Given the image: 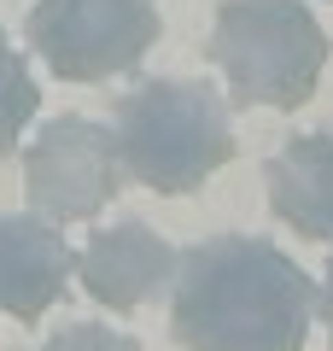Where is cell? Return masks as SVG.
I'll return each mask as SVG.
<instances>
[{
	"mask_svg": "<svg viewBox=\"0 0 333 351\" xmlns=\"http://www.w3.org/2000/svg\"><path fill=\"white\" fill-rule=\"evenodd\" d=\"M129 170L117 135L94 117H53L24 152V193L29 211L47 223H82V217L106 211L123 193Z\"/></svg>",
	"mask_w": 333,
	"mask_h": 351,
	"instance_id": "5b68a950",
	"label": "cell"
},
{
	"mask_svg": "<svg viewBox=\"0 0 333 351\" xmlns=\"http://www.w3.org/2000/svg\"><path fill=\"white\" fill-rule=\"evenodd\" d=\"M316 311H321V322H328V339H333V258H328V281L316 287Z\"/></svg>",
	"mask_w": 333,
	"mask_h": 351,
	"instance_id": "8fae6325",
	"label": "cell"
},
{
	"mask_svg": "<svg viewBox=\"0 0 333 351\" xmlns=\"http://www.w3.org/2000/svg\"><path fill=\"white\" fill-rule=\"evenodd\" d=\"M263 188L281 223L304 240H333V129L298 135L263 164Z\"/></svg>",
	"mask_w": 333,
	"mask_h": 351,
	"instance_id": "ba28073f",
	"label": "cell"
},
{
	"mask_svg": "<svg viewBox=\"0 0 333 351\" xmlns=\"http://www.w3.org/2000/svg\"><path fill=\"white\" fill-rule=\"evenodd\" d=\"M117 152L135 182L152 193H199L234 158V117L199 76H152L111 106Z\"/></svg>",
	"mask_w": 333,
	"mask_h": 351,
	"instance_id": "7a4b0ae2",
	"label": "cell"
},
{
	"mask_svg": "<svg viewBox=\"0 0 333 351\" xmlns=\"http://www.w3.org/2000/svg\"><path fill=\"white\" fill-rule=\"evenodd\" d=\"M175 258L182 252L147 223H106L82 252H76V269H82V287L94 293V304L106 311H140L147 299H158L175 276Z\"/></svg>",
	"mask_w": 333,
	"mask_h": 351,
	"instance_id": "8992f818",
	"label": "cell"
},
{
	"mask_svg": "<svg viewBox=\"0 0 333 351\" xmlns=\"http://www.w3.org/2000/svg\"><path fill=\"white\" fill-rule=\"evenodd\" d=\"M29 351H140L135 334H117L106 322H64L47 346H29Z\"/></svg>",
	"mask_w": 333,
	"mask_h": 351,
	"instance_id": "30bf717a",
	"label": "cell"
},
{
	"mask_svg": "<svg viewBox=\"0 0 333 351\" xmlns=\"http://www.w3.org/2000/svg\"><path fill=\"white\" fill-rule=\"evenodd\" d=\"M36 112H41V88H36V76H29L24 53L0 36V158L18 147V135H24V123Z\"/></svg>",
	"mask_w": 333,
	"mask_h": 351,
	"instance_id": "9c48e42d",
	"label": "cell"
},
{
	"mask_svg": "<svg viewBox=\"0 0 333 351\" xmlns=\"http://www.w3.org/2000/svg\"><path fill=\"white\" fill-rule=\"evenodd\" d=\"M158 29V0H36L24 36L53 76L106 82V76L140 71Z\"/></svg>",
	"mask_w": 333,
	"mask_h": 351,
	"instance_id": "277c9868",
	"label": "cell"
},
{
	"mask_svg": "<svg viewBox=\"0 0 333 351\" xmlns=\"http://www.w3.org/2000/svg\"><path fill=\"white\" fill-rule=\"evenodd\" d=\"M316 281L263 234H217L175 258L170 334L187 351H304Z\"/></svg>",
	"mask_w": 333,
	"mask_h": 351,
	"instance_id": "6da1fadb",
	"label": "cell"
},
{
	"mask_svg": "<svg viewBox=\"0 0 333 351\" xmlns=\"http://www.w3.org/2000/svg\"><path fill=\"white\" fill-rule=\"evenodd\" d=\"M76 269L71 240L59 234V223L36 211L0 217V311L18 322H36L47 304L64 299Z\"/></svg>",
	"mask_w": 333,
	"mask_h": 351,
	"instance_id": "52a82bcc",
	"label": "cell"
},
{
	"mask_svg": "<svg viewBox=\"0 0 333 351\" xmlns=\"http://www.w3.org/2000/svg\"><path fill=\"white\" fill-rule=\"evenodd\" d=\"M205 53L228 76V100L240 112H298L328 71V29L304 0H222Z\"/></svg>",
	"mask_w": 333,
	"mask_h": 351,
	"instance_id": "3957f363",
	"label": "cell"
}]
</instances>
